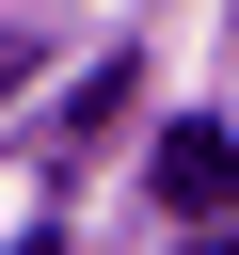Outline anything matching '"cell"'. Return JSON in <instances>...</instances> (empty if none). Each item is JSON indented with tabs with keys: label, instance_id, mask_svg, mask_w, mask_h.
Returning <instances> with one entry per match:
<instances>
[{
	"label": "cell",
	"instance_id": "6da1fadb",
	"mask_svg": "<svg viewBox=\"0 0 239 255\" xmlns=\"http://www.w3.org/2000/svg\"><path fill=\"white\" fill-rule=\"evenodd\" d=\"M223 191H239V128H223V112H191V128H159V207H175V223H207Z\"/></svg>",
	"mask_w": 239,
	"mask_h": 255
},
{
	"label": "cell",
	"instance_id": "7a4b0ae2",
	"mask_svg": "<svg viewBox=\"0 0 239 255\" xmlns=\"http://www.w3.org/2000/svg\"><path fill=\"white\" fill-rule=\"evenodd\" d=\"M207 255H239V223H207Z\"/></svg>",
	"mask_w": 239,
	"mask_h": 255
}]
</instances>
